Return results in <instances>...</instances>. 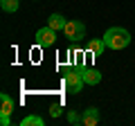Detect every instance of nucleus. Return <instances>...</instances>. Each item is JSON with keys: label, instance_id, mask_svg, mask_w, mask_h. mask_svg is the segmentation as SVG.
<instances>
[{"label": "nucleus", "instance_id": "1", "mask_svg": "<svg viewBox=\"0 0 135 126\" xmlns=\"http://www.w3.org/2000/svg\"><path fill=\"white\" fill-rule=\"evenodd\" d=\"M104 43L110 50H124V47L131 45V34L124 27H110V29H106V34H104Z\"/></svg>", "mask_w": 135, "mask_h": 126}, {"label": "nucleus", "instance_id": "2", "mask_svg": "<svg viewBox=\"0 0 135 126\" xmlns=\"http://www.w3.org/2000/svg\"><path fill=\"white\" fill-rule=\"evenodd\" d=\"M83 86H86V81H83V77H81L79 70H68L65 72V90L68 92L77 95V92L83 90Z\"/></svg>", "mask_w": 135, "mask_h": 126}, {"label": "nucleus", "instance_id": "3", "mask_svg": "<svg viewBox=\"0 0 135 126\" xmlns=\"http://www.w3.org/2000/svg\"><path fill=\"white\" fill-rule=\"evenodd\" d=\"M63 32H65V36L70 41H74V43H79L81 38H86V25H83L81 20H68Z\"/></svg>", "mask_w": 135, "mask_h": 126}, {"label": "nucleus", "instance_id": "4", "mask_svg": "<svg viewBox=\"0 0 135 126\" xmlns=\"http://www.w3.org/2000/svg\"><path fill=\"white\" fill-rule=\"evenodd\" d=\"M36 43L41 45V47H50V45H54L56 43V32H54L52 27H43V29H38L36 32Z\"/></svg>", "mask_w": 135, "mask_h": 126}, {"label": "nucleus", "instance_id": "5", "mask_svg": "<svg viewBox=\"0 0 135 126\" xmlns=\"http://www.w3.org/2000/svg\"><path fill=\"white\" fill-rule=\"evenodd\" d=\"M79 72H81L83 81L88 83V86H97V83L101 81V72L95 68H79Z\"/></svg>", "mask_w": 135, "mask_h": 126}, {"label": "nucleus", "instance_id": "6", "mask_svg": "<svg viewBox=\"0 0 135 126\" xmlns=\"http://www.w3.org/2000/svg\"><path fill=\"white\" fill-rule=\"evenodd\" d=\"M81 124H83V126H95V124H99V108H95V106L86 108L83 115H81Z\"/></svg>", "mask_w": 135, "mask_h": 126}, {"label": "nucleus", "instance_id": "7", "mask_svg": "<svg viewBox=\"0 0 135 126\" xmlns=\"http://www.w3.org/2000/svg\"><path fill=\"white\" fill-rule=\"evenodd\" d=\"M104 47H106L104 38H95V41H90V43L86 45V50L92 54V56H101V54H104Z\"/></svg>", "mask_w": 135, "mask_h": 126}, {"label": "nucleus", "instance_id": "8", "mask_svg": "<svg viewBox=\"0 0 135 126\" xmlns=\"http://www.w3.org/2000/svg\"><path fill=\"white\" fill-rule=\"evenodd\" d=\"M0 104H2V110H0V115H11L14 113V99L9 97V95H0Z\"/></svg>", "mask_w": 135, "mask_h": 126}, {"label": "nucleus", "instance_id": "9", "mask_svg": "<svg viewBox=\"0 0 135 126\" xmlns=\"http://www.w3.org/2000/svg\"><path fill=\"white\" fill-rule=\"evenodd\" d=\"M65 23H68V20L63 18L61 14H52V16H50V20H47V25L54 29V32H59V29H65Z\"/></svg>", "mask_w": 135, "mask_h": 126}, {"label": "nucleus", "instance_id": "10", "mask_svg": "<svg viewBox=\"0 0 135 126\" xmlns=\"http://www.w3.org/2000/svg\"><path fill=\"white\" fill-rule=\"evenodd\" d=\"M18 7H20V0H0V9L7 11V14L18 11Z\"/></svg>", "mask_w": 135, "mask_h": 126}, {"label": "nucleus", "instance_id": "11", "mask_svg": "<svg viewBox=\"0 0 135 126\" xmlns=\"http://www.w3.org/2000/svg\"><path fill=\"white\" fill-rule=\"evenodd\" d=\"M45 122L41 119L38 115H29V117H25L23 122H20V126H43Z\"/></svg>", "mask_w": 135, "mask_h": 126}, {"label": "nucleus", "instance_id": "12", "mask_svg": "<svg viewBox=\"0 0 135 126\" xmlns=\"http://www.w3.org/2000/svg\"><path fill=\"white\" fill-rule=\"evenodd\" d=\"M68 122H70V124H81V117L74 110H68Z\"/></svg>", "mask_w": 135, "mask_h": 126}, {"label": "nucleus", "instance_id": "13", "mask_svg": "<svg viewBox=\"0 0 135 126\" xmlns=\"http://www.w3.org/2000/svg\"><path fill=\"white\" fill-rule=\"evenodd\" d=\"M61 110H63L61 106H52V108H50V115H52V117H59V115H61Z\"/></svg>", "mask_w": 135, "mask_h": 126}, {"label": "nucleus", "instance_id": "14", "mask_svg": "<svg viewBox=\"0 0 135 126\" xmlns=\"http://www.w3.org/2000/svg\"><path fill=\"white\" fill-rule=\"evenodd\" d=\"M0 124H2V126H9V124H11L9 115H0Z\"/></svg>", "mask_w": 135, "mask_h": 126}]
</instances>
